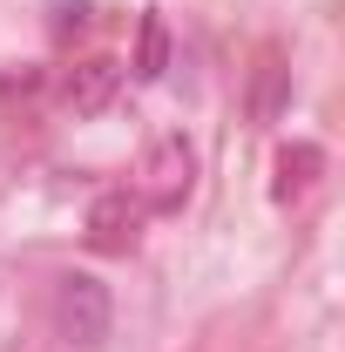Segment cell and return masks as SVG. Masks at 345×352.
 Instances as JSON below:
<instances>
[{
  "label": "cell",
  "mask_w": 345,
  "mask_h": 352,
  "mask_svg": "<svg viewBox=\"0 0 345 352\" xmlns=\"http://www.w3.org/2000/svg\"><path fill=\"white\" fill-rule=\"evenodd\" d=\"M163 68H170V34H163V21L149 14V21H142V54H135V75H142V82H156Z\"/></svg>",
  "instance_id": "277c9868"
},
{
  "label": "cell",
  "mask_w": 345,
  "mask_h": 352,
  "mask_svg": "<svg viewBox=\"0 0 345 352\" xmlns=\"http://www.w3.org/2000/svg\"><path fill=\"white\" fill-rule=\"evenodd\" d=\"M311 170H318V149H285V183H278V190H285V197H291V190H304V183H311Z\"/></svg>",
  "instance_id": "8992f818"
},
{
  "label": "cell",
  "mask_w": 345,
  "mask_h": 352,
  "mask_svg": "<svg viewBox=\"0 0 345 352\" xmlns=\"http://www.w3.org/2000/svg\"><path fill=\"white\" fill-rule=\"evenodd\" d=\"M122 217L135 223L129 197H109V204H95V244H122Z\"/></svg>",
  "instance_id": "5b68a950"
},
{
  "label": "cell",
  "mask_w": 345,
  "mask_h": 352,
  "mask_svg": "<svg viewBox=\"0 0 345 352\" xmlns=\"http://www.w3.org/2000/svg\"><path fill=\"white\" fill-rule=\"evenodd\" d=\"M115 61H88V68H75V82H68V109L75 116H95L102 102H109V88H115Z\"/></svg>",
  "instance_id": "3957f363"
},
{
  "label": "cell",
  "mask_w": 345,
  "mask_h": 352,
  "mask_svg": "<svg viewBox=\"0 0 345 352\" xmlns=\"http://www.w3.org/2000/svg\"><path fill=\"white\" fill-rule=\"evenodd\" d=\"M183 197H190V149L170 135V142L156 149V204H163V210H176Z\"/></svg>",
  "instance_id": "7a4b0ae2"
},
{
  "label": "cell",
  "mask_w": 345,
  "mask_h": 352,
  "mask_svg": "<svg viewBox=\"0 0 345 352\" xmlns=\"http://www.w3.org/2000/svg\"><path fill=\"white\" fill-rule=\"evenodd\" d=\"M109 325H115V305H109V285H102V278H88V271L54 278V332H61L68 346L95 352L109 339Z\"/></svg>",
  "instance_id": "6da1fadb"
}]
</instances>
